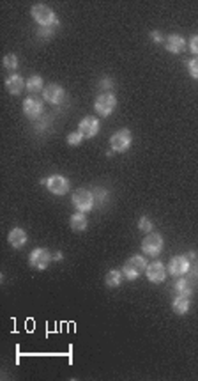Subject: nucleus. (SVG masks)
<instances>
[{
    "instance_id": "obj_28",
    "label": "nucleus",
    "mask_w": 198,
    "mask_h": 381,
    "mask_svg": "<svg viewBox=\"0 0 198 381\" xmlns=\"http://www.w3.org/2000/svg\"><path fill=\"white\" fill-rule=\"evenodd\" d=\"M189 48H191V52H193L194 55H198V36H193V37H191Z\"/></svg>"
},
{
    "instance_id": "obj_19",
    "label": "nucleus",
    "mask_w": 198,
    "mask_h": 381,
    "mask_svg": "<svg viewBox=\"0 0 198 381\" xmlns=\"http://www.w3.org/2000/svg\"><path fill=\"white\" fill-rule=\"evenodd\" d=\"M122 277H124L122 271L110 270L108 273H106V277H105V282H106V285H108V287H119L120 282H122Z\"/></svg>"
},
{
    "instance_id": "obj_10",
    "label": "nucleus",
    "mask_w": 198,
    "mask_h": 381,
    "mask_svg": "<svg viewBox=\"0 0 198 381\" xmlns=\"http://www.w3.org/2000/svg\"><path fill=\"white\" fill-rule=\"evenodd\" d=\"M42 96H44V100L48 101V103L60 105L64 101V98H66V91H64L59 83H49V86H46L44 91H42Z\"/></svg>"
},
{
    "instance_id": "obj_26",
    "label": "nucleus",
    "mask_w": 198,
    "mask_h": 381,
    "mask_svg": "<svg viewBox=\"0 0 198 381\" xmlns=\"http://www.w3.org/2000/svg\"><path fill=\"white\" fill-rule=\"evenodd\" d=\"M187 69H189V75L198 80V57L191 59V61L187 62Z\"/></svg>"
},
{
    "instance_id": "obj_12",
    "label": "nucleus",
    "mask_w": 198,
    "mask_h": 381,
    "mask_svg": "<svg viewBox=\"0 0 198 381\" xmlns=\"http://www.w3.org/2000/svg\"><path fill=\"white\" fill-rule=\"evenodd\" d=\"M168 271L175 277H180V275H186L189 271V259L186 256H175L172 261H170Z\"/></svg>"
},
{
    "instance_id": "obj_8",
    "label": "nucleus",
    "mask_w": 198,
    "mask_h": 381,
    "mask_svg": "<svg viewBox=\"0 0 198 381\" xmlns=\"http://www.w3.org/2000/svg\"><path fill=\"white\" fill-rule=\"evenodd\" d=\"M49 261H52V253L46 248H35L34 252L30 253V257H28V263H30V266H34L35 270H44V268H48Z\"/></svg>"
},
{
    "instance_id": "obj_7",
    "label": "nucleus",
    "mask_w": 198,
    "mask_h": 381,
    "mask_svg": "<svg viewBox=\"0 0 198 381\" xmlns=\"http://www.w3.org/2000/svg\"><path fill=\"white\" fill-rule=\"evenodd\" d=\"M46 186H48V190L53 195H66V193L69 192V181L60 174L49 176V178L46 179Z\"/></svg>"
},
{
    "instance_id": "obj_6",
    "label": "nucleus",
    "mask_w": 198,
    "mask_h": 381,
    "mask_svg": "<svg viewBox=\"0 0 198 381\" xmlns=\"http://www.w3.org/2000/svg\"><path fill=\"white\" fill-rule=\"evenodd\" d=\"M141 250H143L147 256H158L163 250V238L161 234H156V232H148V236H145L143 241H141Z\"/></svg>"
},
{
    "instance_id": "obj_5",
    "label": "nucleus",
    "mask_w": 198,
    "mask_h": 381,
    "mask_svg": "<svg viewBox=\"0 0 198 381\" xmlns=\"http://www.w3.org/2000/svg\"><path fill=\"white\" fill-rule=\"evenodd\" d=\"M115 107H117V98L110 93H105L101 94V96H97V100H95L94 103L95 112H97L101 117H108V115L115 110Z\"/></svg>"
},
{
    "instance_id": "obj_31",
    "label": "nucleus",
    "mask_w": 198,
    "mask_h": 381,
    "mask_svg": "<svg viewBox=\"0 0 198 381\" xmlns=\"http://www.w3.org/2000/svg\"><path fill=\"white\" fill-rule=\"evenodd\" d=\"M55 259H57V261H62V253L57 252V253H55Z\"/></svg>"
},
{
    "instance_id": "obj_27",
    "label": "nucleus",
    "mask_w": 198,
    "mask_h": 381,
    "mask_svg": "<svg viewBox=\"0 0 198 381\" xmlns=\"http://www.w3.org/2000/svg\"><path fill=\"white\" fill-rule=\"evenodd\" d=\"M99 87H101L103 91H112L113 87H115V83H113L110 78H101V83H99Z\"/></svg>"
},
{
    "instance_id": "obj_1",
    "label": "nucleus",
    "mask_w": 198,
    "mask_h": 381,
    "mask_svg": "<svg viewBox=\"0 0 198 381\" xmlns=\"http://www.w3.org/2000/svg\"><path fill=\"white\" fill-rule=\"evenodd\" d=\"M32 18L35 20V22L39 23V27H53V25H59V20H57L55 13L52 11V9L48 8V6L44 4H35L34 8H32Z\"/></svg>"
},
{
    "instance_id": "obj_14",
    "label": "nucleus",
    "mask_w": 198,
    "mask_h": 381,
    "mask_svg": "<svg viewBox=\"0 0 198 381\" xmlns=\"http://www.w3.org/2000/svg\"><path fill=\"white\" fill-rule=\"evenodd\" d=\"M23 87H25V82H23V78H21L20 75H11V76H7V78H6V89H7V93H9V94L18 96V94L23 91Z\"/></svg>"
},
{
    "instance_id": "obj_15",
    "label": "nucleus",
    "mask_w": 198,
    "mask_h": 381,
    "mask_svg": "<svg viewBox=\"0 0 198 381\" xmlns=\"http://www.w3.org/2000/svg\"><path fill=\"white\" fill-rule=\"evenodd\" d=\"M9 245L13 246V248H21V246L27 243V234H25L23 229L20 227H14L13 231L9 232Z\"/></svg>"
},
{
    "instance_id": "obj_21",
    "label": "nucleus",
    "mask_w": 198,
    "mask_h": 381,
    "mask_svg": "<svg viewBox=\"0 0 198 381\" xmlns=\"http://www.w3.org/2000/svg\"><path fill=\"white\" fill-rule=\"evenodd\" d=\"M175 291L179 292V296H186V298H189V296H191V287H189V284L186 282V278H180V280L175 282Z\"/></svg>"
},
{
    "instance_id": "obj_29",
    "label": "nucleus",
    "mask_w": 198,
    "mask_h": 381,
    "mask_svg": "<svg viewBox=\"0 0 198 381\" xmlns=\"http://www.w3.org/2000/svg\"><path fill=\"white\" fill-rule=\"evenodd\" d=\"M151 39L154 41V43H161V34H159V32H151Z\"/></svg>"
},
{
    "instance_id": "obj_2",
    "label": "nucleus",
    "mask_w": 198,
    "mask_h": 381,
    "mask_svg": "<svg viewBox=\"0 0 198 381\" xmlns=\"http://www.w3.org/2000/svg\"><path fill=\"white\" fill-rule=\"evenodd\" d=\"M147 270V261L141 256H133L122 268V273L127 280H136L143 271Z\"/></svg>"
},
{
    "instance_id": "obj_9",
    "label": "nucleus",
    "mask_w": 198,
    "mask_h": 381,
    "mask_svg": "<svg viewBox=\"0 0 198 381\" xmlns=\"http://www.w3.org/2000/svg\"><path fill=\"white\" fill-rule=\"evenodd\" d=\"M145 275H147L148 282H152V284H161V282H165V278H166V270H165V266H163V263L154 261V263L147 264Z\"/></svg>"
},
{
    "instance_id": "obj_13",
    "label": "nucleus",
    "mask_w": 198,
    "mask_h": 381,
    "mask_svg": "<svg viewBox=\"0 0 198 381\" xmlns=\"http://www.w3.org/2000/svg\"><path fill=\"white\" fill-rule=\"evenodd\" d=\"M23 114L30 119H37L42 114V101L35 98H27L23 101Z\"/></svg>"
},
{
    "instance_id": "obj_16",
    "label": "nucleus",
    "mask_w": 198,
    "mask_h": 381,
    "mask_svg": "<svg viewBox=\"0 0 198 381\" xmlns=\"http://www.w3.org/2000/svg\"><path fill=\"white\" fill-rule=\"evenodd\" d=\"M165 47L166 50L172 52V54H180V52L184 50V47H186V41L180 36H177V34H172V36H168V39H166Z\"/></svg>"
},
{
    "instance_id": "obj_30",
    "label": "nucleus",
    "mask_w": 198,
    "mask_h": 381,
    "mask_svg": "<svg viewBox=\"0 0 198 381\" xmlns=\"http://www.w3.org/2000/svg\"><path fill=\"white\" fill-rule=\"evenodd\" d=\"M186 257H187V259H194V257H196V253H194V252H189Z\"/></svg>"
},
{
    "instance_id": "obj_25",
    "label": "nucleus",
    "mask_w": 198,
    "mask_h": 381,
    "mask_svg": "<svg viewBox=\"0 0 198 381\" xmlns=\"http://www.w3.org/2000/svg\"><path fill=\"white\" fill-rule=\"evenodd\" d=\"M57 27H59V25H53V27H39L37 34H39L41 37H52L53 34H55Z\"/></svg>"
},
{
    "instance_id": "obj_4",
    "label": "nucleus",
    "mask_w": 198,
    "mask_h": 381,
    "mask_svg": "<svg viewBox=\"0 0 198 381\" xmlns=\"http://www.w3.org/2000/svg\"><path fill=\"white\" fill-rule=\"evenodd\" d=\"M131 142H133V135H131V132L126 128L115 132L112 135V139H110L112 149L115 151V153H124V151H127L131 146Z\"/></svg>"
},
{
    "instance_id": "obj_11",
    "label": "nucleus",
    "mask_w": 198,
    "mask_h": 381,
    "mask_svg": "<svg viewBox=\"0 0 198 381\" xmlns=\"http://www.w3.org/2000/svg\"><path fill=\"white\" fill-rule=\"evenodd\" d=\"M99 121L95 117H92V115H88V117H83L80 121V124H78V132L81 133L83 137H87V139H92V137L97 135L99 132Z\"/></svg>"
},
{
    "instance_id": "obj_20",
    "label": "nucleus",
    "mask_w": 198,
    "mask_h": 381,
    "mask_svg": "<svg viewBox=\"0 0 198 381\" xmlns=\"http://www.w3.org/2000/svg\"><path fill=\"white\" fill-rule=\"evenodd\" d=\"M27 89L30 91V93H42L44 91V86H42V78L39 75H34L28 78L27 82Z\"/></svg>"
},
{
    "instance_id": "obj_22",
    "label": "nucleus",
    "mask_w": 198,
    "mask_h": 381,
    "mask_svg": "<svg viewBox=\"0 0 198 381\" xmlns=\"http://www.w3.org/2000/svg\"><path fill=\"white\" fill-rule=\"evenodd\" d=\"M138 229H140L141 232H152V229H154V225H152V222L148 220L147 217H141L140 222H138Z\"/></svg>"
},
{
    "instance_id": "obj_24",
    "label": "nucleus",
    "mask_w": 198,
    "mask_h": 381,
    "mask_svg": "<svg viewBox=\"0 0 198 381\" xmlns=\"http://www.w3.org/2000/svg\"><path fill=\"white\" fill-rule=\"evenodd\" d=\"M81 140H83V135H81L80 132H73L67 135V144H69V146H80Z\"/></svg>"
},
{
    "instance_id": "obj_18",
    "label": "nucleus",
    "mask_w": 198,
    "mask_h": 381,
    "mask_svg": "<svg viewBox=\"0 0 198 381\" xmlns=\"http://www.w3.org/2000/svg\"><path fill=\"white\" fill-rule=\"evenodd\" d=\"M172 309L175 314L184 316V314H187V310H189V300H187L186 296H177L172 303Z\"/></svg>"
},
{
    "instance_id": "obj_3",
    "label": "nucleus",
    "mask_w": 198,
    "mask_h": 381,
    "mask_svg": "<svg viewBox=\"0 0 198 381\" xmlns=\"http://www.w3.org/2000/svg\"><path fill=\"white\" fill-rule=\"evenodd\" d=\"M73 204L80 213H88L94 207V193L85 188H78L73 193Z\"/></svg>"
},
{
    "instance_id": "obj_23",
    "label": "nucleus",
    "mask_w": 198,
    "mask_h": 381,
    "mask_svg": "<svg viewBox=\"0 0 198 381\" xmlns=\"http://www.w3.org/2000/svg\"><path fill=\"white\" fill-rule=\"evenodd\" d=\"M4 66H6L7 69H16L18 68V57L14 54H9L4 57Z\"/></svg>"
},
{
    "instance_id": "obj_17",
    "label": "nucleus",
    "mask_w": 198,
    "mask_h": 381,
    "mask_svg": "<svg viewBox=\"0 0 198 381\" xmlns=\"http://www.w3.org/2000/svg\"><path fill=\"white\" fill-rule=\"evenodd\" d=\"M69 225H71V229H73V231H76V232L85 231V229H87V225H88L87 217H85L83 213H80V211H78L76 215H73V217H71Z\"/></svg>"
}]
</instances>
